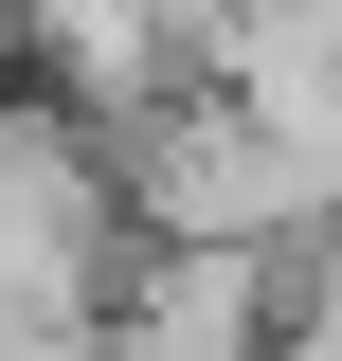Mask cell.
Segmentation results:
<instances>
[{
  "instance_id": "obj_1",
  "label": "cell",
  "mask_w": 342,
  "mask_h": 361,
  "mask_svg": "<svg viewBox=\"0 0 342 361\" xmlns=\"http://www.w3.org/2000/svg\"><path fill=\"white\" fill-rule=\"evenodd\" d=\"M270 253H198V235H144L127 289H108V361H270Z\"/></svg>"
}]
</instances>
